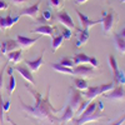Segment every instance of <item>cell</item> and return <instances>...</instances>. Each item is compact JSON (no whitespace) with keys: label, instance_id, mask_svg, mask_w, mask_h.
<instances>
[{"label":"cell","instance_id":"5bb4252c","mask_svg":"<svg viewBox=\"0 0 125 125\" xmlns=\"http://www.w3.org/2000/svg\"><path fill=\"white\" fill-rule=\"evenodd\" d=\"M18 48H19V45L16 43V40H13V39H6L0 44V51L3 53V55H6L8 53H10L13 50H16Z\"/></svg>","mask_w":125,"mask_h":125},{"label":"cell","instance_id":"8992f818","mask_svg":"<svg viewBox=\"0 0 125 125\" xmlns=\"http://www.w3.org/2000/svg\"><path fill=\"white\" fill-rule=\"evenodd\" d=\"M104 98H106L108 100H113V101H121L125 99V90L123 88V85H119L115 86V88H113L110 90V93H105V94H103Z\"/></svg>","mask_w":125,"mask_h":125},{"label":"cell","instance_id":"8fae6325","mask_svg":"<svg viewBox=\"0 0 125 125\" xmlns=\"http://www.w3.org/2000/svg\"><path fill=\"white\" fill-rule=\"evenodd\" d=\"M38 40L39 38H28L25 35H16V43L20 49H30Z\"/></svg>","mask_w":125,"mask_h":125},{"label":"cell","instance_id":"9a60e30c","mask_svg":"<svg viewBox=\"0 0 125 125\" xmlns=\"http://www.w3.org/2000/svg\"><path fill=\"white\" fill-rule=\"evenodd\" d=\"M14 70H16L20 75H21L25 80H28L31 85H35V79H34V76H33V73L30 71V69L29 68H26V66H21V65H16L15 68H14Z\"/></svg>","mask_w":125,"mask_h":125},{"label":"cell","instance_id":"e575fe53","mask_svg":"<svg viewBox=\"0 0 125 125\" xmlns=\"http://www.w3.org/2000/svg\"><path fill=\"white\" fill-rule=\"evenodd\" d=\"M89 64L93 66V68H98L99 66V60L95 58V56H90V62Z\"/></svg>","mask_w":125,"mask_h":125},{"label":"cell","instance_id":"52a82bcc","mask_svg":"<svg viewBox=\"0 0 125 125\" xmlns=\"http://www.w3.org/2000/svg\"><path fill=\"white\" fill-rule=\"evenodd\" d=\"M75 13L78 14V16L80 19L81 29H84V30H90V28H93L94 25H98V24H101L103 23L101 19H99V20H91L89 16H86L85 14H83L81 11H79L78 9H75Z\"/></svg>","mask_w":125,"mask_h":125},{"label":"cell","instance_id":"836d02e7","mask_svg":"<svg viewBox=\"0 0 125 125\" xmlns=\"http://www.w3.org/2000/svg\"><path fill=\"white\" fill-rule=\"evenodd\" d=\"M8 66V62L3 66V69H1V71H0V90H1V88H3V85H4V71H5V68Z\"/></svg>","mask_w":125,"mask_h":125},{"label":"cell","instance_id":"f35d334b","mask_svg":"<svg viewBox=\"0 0 125 125\" xmlns=\"http://www.w3.org/2000/svg\"><path fill=\"white\" fill-rule=\"evenodd\" d=\"M11 1L15 4V5H23V4H25L28 0H11Z\"/></svg>","mask_w":125,"mask_h":125},{"label":"cell","instance_id":"9c48e42d","mask_svg":"<svg viewBox=\"0 0 125 125\" xmlns=\"http://www.w3.org/2000/svg\"><path fill=\"white\" fill-rule=\"evenodd\" d=\"M19 19H20V15H16L14 18L10 14H8V16H0V30L5 31V30L10 29L15 23L19 21Z\"/></svg>","mask_w":125,"mask_h":125},{"label":"cell","instance_id":"5b68a950","mask_svg":"<svg viewBox=\"0 0 125 125\" xmlns=\"http://www.w3.org/2000/svg\"><path fill=\"white\" fill-rule=\"evenodd\" d=\"M73 75L80 76V78H90L95 75V70L90 64L89 65L80 64V65H76V68H73Z\"/></svg>","mask_w":125,"mask_h":125},{"label":"cell","instance_id":"d590c367","mask_svg":"<svg viewBox=\"0 0 125 125\" xmlns=\"http://www.w3.org/2000/svg\"><path fill=\"white\" fill-rule=\"evenodd\" d=\"M124 121H125V114H123V115H121L116 121H114V123H111V124H109V125H123Z\"/></svg>","mask_w":125,"mask_h":125},{"label":"cell","instance_id":"ba28073f","mask_svg":"<svg viewBox=\"0 0 125 125\" xmlns=\"http://www.w3.org/2000/svg\"><path fill=\"white\" fill-rule=\"evenodd\" d=\"M109 118L108 115L103 114L101 111L96 110L95 113H93L91 115L89 116H85V118H79L78 120H75V124L76 125H84V124H88V123H91V121H98L99 119H106Z\"/></svg>","mask_w":125,"mask_h":125},{"label":"cell","instance_id":"ffe728a7","mask_svg":"<svg viewBox=\"0 0 125 125\" xmlns=\"http://www.w3.org/2000/svg\"><path fill=\"white\" fill-rule=\"evenodd\" d=\"M8 55V60L9 61H13L14 64H18V62H20L23 60V53H21V49H16V50H13L10 51V53L6 54Z\"/></svg>","mask_w":125,"mask_h":125},{"label":"cell","instance_id":"74e56055","mask_svg":"<svg viewBox=\"0 0 125 125\" xmlns=\"http://www.w3.org/2000/svg\"><path fill=\"white\" fill-rule=\"evenodd\" d=\"M9 8L8 3H5L4 0H0V10H6Z\"/></svg>","mask_w":125,"mask_h":125},{"label":"cell","instance_id":"277c9868","mask_svg":"<svg viewBox=\"0 0 125 125\" xmlns=\"http://www.w3.org/2000/svg\"><path fill=\"white\" fill-rule=\"evenodd\" d=\"M85 99L83 98V94L80 91H78L76 88H70V98H69V105L74 109V111H76L80 105L83 104V101H84Z\"/></svg>","mask_w":125,"mask_h":125},{"label":"cell","instance_id":"1f68e13d","mask_svg":"<svg viewBox=\"0 0 125 125\" xmlns=\"http://www.w3.org/2000/svg\"><path fill=\"white\" fill-rule=\"evenodd\" d=\"M61 35H62V38H64V39H66V40L71 39V36H73L71 29H69V28H64V29L61 30Z\"/></svg>","mask_w":125,"mask_h":125},{"label":"cell","instance_id":"7a4b0ae2","mask_svg":"<svg viewBox=\"0 0 125 125\" xmlns=\"http://www.w3.org/2000/svg\"><path fill=\"white\" fill-rule=\"evenodd\" d=\"M114 88V81L113 83H108V84H101V85H94V86H88L86 90H84L83 95L85 96V99L88 101H91L94 98H96L99 95H103L108 91H110Z\"/></svg>","mask_w":125,"mask_h":125},{"label":"cell","instance_id":"ee69618b","mask_svg":"<svg viewBox=\"0 0 125 125\" xmlns=\"http://www.w3.org/2000/svg\"><path fill=\"white\" fill-rule=\"evenodd\" d=\"M3 58V53H1V51H0V59H1Z\"/></svg>","mask_w":125,"mask_h":125},{"label":"cell","instance_id":"e0dca14e","mask_svg":"<svg viewBox=\"0 0 125 125\" xmlns=\"http://www.w3.org/2000/svg\"><path fill=\"white\" fill-rule=\"evenodd\" d=\"M74 115H75V111H74V109H73L69 104L65 106V109H64V113H62V115L60 116V123H61V125H65L66 123H69V121H71L73 120V118H74Z\"/></svg>","mask_w":125,"mask_h":125},{"label":"cell","instance_id":"f1b7e54d","mask_svg":"<svg viewBox=\"0 0 125 125\" xmlns=\"http://www.w3.org/2000/svg\"><path fill=\"white\" fill-rule=\"evenodd\" d=\"M59 64L64 65V66H66V68H74V61H73V59L66 58V56L61 58V59H60V61H59Z\"/></svg>","mask_w":125,"mask_h":125},{"label":"cell","instance_id":"d6a6232c","mask_svg":"<svg viewBox=\"0 0 125 125\" xmlns=\"http://www.w3.org/2000/svg\"><path fill=\"white\" fill-rule=\"evenodd\" d=\"M3 98H1V94H0V125L4 124V109H3Z\"/></svg>","mask_w":125,"mask_h":125},{"label":"cell","instance_id":"f546056e","mask_svg":"<svg viewBox=\"0 0 125 125\" xmlns=\"http://www.w3.org/2000/svg\"><path fill=\"white\" fill-rule=\"evenodd\" d=\"M51 16H53V15H51V11H50V10H44V11H43V14H41V19H40V21H50V20H51Z\"/></svg>","mask_w":125,"mask_h":125},{"label":"cell","instance_id":"d4e9b609","mask_svg":"<svg viewBox=\"0 0 125 125\" xmlns=\"http://www.w3.org/2000/svg\"><path fill=\"white\" fill-rule=\"evenodd\" d=\"M73 81H74V84H75V88L78 89V90H81V91H84V90H86L88 89V81L84 79V78H80V76H78V78H73Z\"/></svg>","mask_w":125,"mask_h":125},{"label":"cell","instance_id":"60d3db41","mask_svg":"<svg viewBox=\"0 0 125 125\" xmlns=\"http://www.w3.org/2000/svg\"><path fill=\"white\" fill-rule=\"evenodd\" d=\"M98 105H99V111H103V109H104V108H103V106H104V105H103V103L99 101V103H98Z\"/></svg>","mask_w":125,"mask_h":125},{"label":"cell","instance_id":"4dcf8cb0","mask_svg":"<svg viewBox=\"0 0 125 125\" xmlns=\"http://www.w3.org/2000/svg\"><path fill=\"white\" fill-rule=\"evenodd\" d=\"M49 6L54 9H60L62 8V0H49Z\"/></svg>","mask_w":125,"mask_h":125},{"label":"cell","instance_id":"7402d4cb","mask_svg":"<svg viewBox=\"0 0 125 125\" xmlns=\"http://www.w3.org/2000/svg\"><path fill=\"white\" fill-rule=\"evenodd\" d=\"M98 104L95 103V101H90L89 104H88V106L84 109V111H83L80 115H79V118H85V116H89V115H91L93 113H95L96 110H98Z\"/></svg>","mask_w":125,"mask_h":125},{"label":"cell","instance_id":"4fadbf2b","mask_svg":"<svg viewBox=\"0 0 125 125\" xmlns=\"http://www.w3.org/2000/svg\"><path fill=\"white\" fill-rule=\"evenodd\" d=\"M43 55H44V50L41 51V54H40L38 58H35V59H33V60H28V59L25 60V64H26V66L30 69L31 73H36V71L40 69V66L44 64Z\"/></svg>","mask_w":125,"mask_h":125},{"label":"cell","instance_id":"2e32d148","mask_svg":"<svg viewBox=\"0 0 125 125\" xmlns=\"http://www.w3.org/2000/svg\"><path fill=\"white\" fill-rule=\"evenodd\" d=\"M54 31H55V28H53L51 25H40L35 29L31 30V33L34 34H40V35H46V36H54Z\"/></svg>","mask_w":125,"mask_h":125},{"label":"cell","instance_id":"30bf717a","mask_svg":"<svg viewBox=\"0 0 125 125\" xmlns=\"http://www.w3.org/2000/svg\"><path fill=\"white\" fill-rule=\"evenodd\" d=\"M56 19H58V21L60 24H62L65 28H69V29H73L75 26L74 21H73V18L69 15L68 11H65V10H61V11L56 13Z\"/></svg>","mask_w":125,"mask_h":125},{"label":"cell","instance_id":"f6af8a7d","mask_svg":"<svg viewBox=\"0 0 125 125\" xmlns=\"http://www.w3.org/2000/svg\"><path fill=\"white\" fill-rule=\"evenodd\" d=\"M121 3H124V4H125V0H121Z\"/></svg>","mask_w":125,"mask_h":125},{"label":"cell","instance_id":"484cf974","mask_svg":"<svg viewBox=\"0 0 125 125\" xmlns=\"http://www.w3.org/2000/svg\"><path fill=\"white\" fill-rule=\"evenodd\" d=\"M62 40H64V38H62V35L60 33H58L56 35L53 36V41H51V46H53V51L55 53V51L61 46L62 44Z\"/></svg>","mask_w":125,"mask_h":125},{"label":"cell","instance_id":"ac0fdd59","mask_svg":"<svg viewBox=\"0 0 125 125\" xmlns=\"http://www.w3.org/2000/svg\"><path fill=\"white\" fill-rule=\"evenodd\" d=\"M76 35H78V40H76V44H75L76 48H80L81 45L86 44L88 40H89V36H90L89 30H84V29H79Z\"/></svg>","mask_w":125,"mask_h":125},{"label":"cell","instance_id":"7bdbcfd3","mask_svg":"<svg viewBox=\"0 0 125 125\" xmlns=\"http://www.w3.org/2000/svg\"><path fill=\"white\" fill-rule=\"evenodd\" d=\"M6 120H8V121H9V123H10V124H11V125H16V124H15V123H14V121H13V120H11V119H10V118H9V116H8V118H6Z\"/></svg>","mask_w":125,"mask_h":125},{"label":"cell","instance_id":"d6986e66","mask_svg":"<svg viewBox=\"0 0 125 125\" xmlns=\"http://www.w3.org/2000/svg\"><path fill=\"white\" fill-rule=\"evenodd\" d=\"M13 70L14 68L11 66H9L8 65V74H9V83H8V85H6V91L9 95H11V94L14 93L15 88H16V83H15V78L13 75Z\"/></svg>","mask_w":125,"mask_h":125},{"label":"cell","instance_id":"ab89813d","mask_svg":"<svg viewBox=\"0 0 125 125\" xmlns=\"http://www.w3.org/2000/svg\"><path fill=\"white\" fill-rule=\"evenodd\" d=\"M86 1H88V0H75V3L79 4V5H80V4H84V3H86Z\"/></svg>","mask_w":125,"mask_h":125},{"label":"cell","instance_id":"44dd1931","mask_svg":"<svg viewBox=\"0 0 125 125\" xmlns=\"http://www.w3.org/2000/svg\"><path fill=\"white\" fill-rule=\"evenodd\" d=\"M114 44L121 54H125V38H123L120 34H115L114 35Z\"/></svg>","mask_w":125,"mask_h":125},{"label":"cell","instance_id":"cb8c5ba5","mask_svg":"<svg viewBox=\"0 0 125 125\" xmlns=\"http://www.w3.org/2000/svg\"><path fill=\"white\" fill-rule=\"evenodd\" d=\"M50 66L53 68L55 71H59L61 73V74H68V75H73V68H66L64 65H61V64H55V62H51Z\"/></svg>","mask_w":125,"mask_h":125},{"label":"cell","instance_id":"7c38bea8","mask_svg":"<svg viewBox=\"0 0 125 125\" xmlns=\"http://www.w3.org/2000/svg\"><path fill=\"white\" fill-rule=\"evenodd\" d=\"M40 4H41V0H38V3H35L34 5L21 9V11H20L19 15L20 16L28 15V16L33 18V19H38V14H39V10H40Z\"/></svg>","mask_w":125,"mask_h":125},{"label":"cell","instance_id":"4316f807","mask_svg":"<svg viewBox=\"0 0 125 125\" xmlns=\"http://www.w3.org/2000/svg\"><path fill=\"white\" fill-rule=\"evenodd\" d=\"M109 64H110V68H111V71H113V79H115L118 71H119V68H118V62H116L114 55H109Z\"/></svg>","mask_w":125,"mask_h":125},{"label":"cell","instance_id":"b9f144b4","mask_svg":"<svg viewBox=\"0 0 125 125\" xmlns=\"http://www.w3.org/2000/svg\"><path fill=\"white\" fill-rule=\"evenodd\" d=\"M119 34H120V35H121L123 38H125V28H124V29H123V30L120 31V33H119Z\"/></svg>","mask_w":125,"mask_h":125},{"label":"cell","instance_id":"3957f363","mask_svg":"<svg viewBox=\"0 0 125 125\" xmlns=\"http://www.w3.org/2000/svg\"><path fill=\"white\" fill-rule=\"evenodd\" d=\"M103 31L104 34L108 35L111 33V30L114 28V25H115V23L118 21V16L115 15V13L113 11V10H110L109 13H103Z\"/></svg>","mask_w":125,"mask_h":125},{"label":"cell","instance_id":"83f0119b","mask_svg":"<svg viewBox=\"0 0 125 125\" xmlns=\"http://www.w3.org/2000/svg\"><path fill=\"white\" fill-rule=\"evenodd\" d=\"M114 83H116L119 85H125V74L123 70H119L118 74H116V78L114 79Z\"/></svg>","mask_w":125,"mask_h":125},{"label":"cell","instance_id":"8d00e7d4","mask_svg":"<svg viewBox=\"0 0 125 125\" xmlns=\"http://www.w3.org/2000/svg\"><path fill=\"white\" fill-rule=\"evenodd\" d=\"M3 109H4V113H8L9 111V109H10V101L9 100L5 101V103H3Z\"/></svg>","mask_w":125,"mask_h":125},{"label":"cell","instance_id":"bcb514c9","mask_svg":"<svg viewBox=\"0 0 125 125\" xmlns=\"http://www.w3.org/2000/svg\"><path fill=\"white\" fill-rule=\"evenodd\" d=\"M123 71H124V74H125V69H123Z\"/></svg>","mask_w":125,"mask_h":125},{"label":"cell","instance_id":"6da1fadb","mask_svg":"<svg viewBox=\"0 0 125 125\" xmlns=\"http://www.w3.org/2000/svg\"><path fill=\"white\" fill-rule=\"evenodd\" d=\"M26 90L34 96V105H28L23 101V99L20 98V105H21V110L25 111L28 115L33 116L36 119L40 124L43 125H61L60 118L56 116L58 109L53 106V104L50 103V85L46 89V95L43 96L40 93H38L33 86H30L25 84Z\"/></svg>","mask_w":125,"mask_h":125},{"label":"cell","instance_id":"603a6c76","mask_svg":"<svg viewBox=\"0 0 125 125\" xmlns=\"http://www.w3.org/2000/svg\"><path fill=\"white\" fill-rule=\"evenodd\" d=\"M73 61H74V65L89 64V62H90V56H88L84 53H79V54H76L74 58H73Z\"/></svg>","mask_w":125,"mask_h":125}]
</instances>
